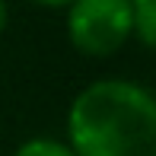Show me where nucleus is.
<instances>
[{
  "label": "nucleus",
  "instance_id": "obj_3",
  "mask_svg": "<svg viewBox=\"0 0 156 156\" xmlns=\"http://www.w3.org/2000/svg\"><path fill=\"white\" fill-rule=\"evenodd\" d=\"M131 35L156 51V0H131Z\"/></svg>",
  "mask_w": 156,
  "mask_h": 156
},
{
  "label": "nucleus",
  "instance_id": "obj_5",
  "mask_svg": "<svg viewBox=\"0 0 156 156\" xmlns=\"http://www.w3.org/2000/svg\"><path fill=\"white\" fill-rule=\"evenodd\" d=\"M32 3H38V6H48V10H61V6L67 10V6L73 3V0H32Z\"/></svg>",
  "mask_w": 156,
  "mask_h": 156
},
{
  "label": "nucleus",
  "instance_id": "obj_2",
  "mask_svg": "<svg viewBox=\"0 0 156 156\" xmlns=\"http://www.w3.org/2000/svg\"><path fill=\"white\" fill-rule=\"evenodd\" d=\"M67 38L86 58H108L131 38V0H73Z\"/></svg>",
  "mask_w": 156,
  "mask_h": 156
},
{
  "label": "nucleus",
  "instance_id": "obj_6",
  "mask_svg": "<svg viewBox=\"0 0 156 156\" xmlns=\"http://www.w3.org/2000/svg\"><path fill=\"white\" fill-rule=\"evenodd\" d=\"M6 23H10V10H6V0H0V35H3Z\"/></svg>",
  "mask_w": 156,
  "mask_h": 156
},
{
  "label": "nucleus",
  "instance_id": "obj_4",
  "mask_svg": "<svg viewBox=\"0 0 156 156\" xmlns=\"http://www.w3.org/2000/svg\"><path fill=\"white\" fill-rule=\"evenodd\" d=\"M13 156H76L67 147V140L58 137H29L13 150Z\"/></svg>",
  "mask_w": 156,
  "mask_h": 156
},
{
  "label": "nucleus",
  "instance_id": "obj_1",
  "mask_svg": "<svg viewBox=\"0 0 156 156\" xmlns=\"http://www.w3.org/2000/svg\"><path fill=\"white\" fill-rule=\"evenodd\" d=\"M67 147L76 156H156V93L124 76L93 80L67 108Z\"/></svg>",
  "mask_w": 156,
  "mask_h": 156
}]
</instances>
